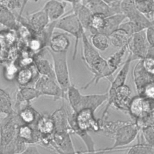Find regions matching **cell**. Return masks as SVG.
I'll use <instances>...</instances> for the list:
<instances>
[{
    "label": "cell",
    "instance_id": "f546056e",
    "mask_svg": "<svg viewBox=\"0 0 154 154\" xmlns=\"http://www.w3.org/2000/svg\"><path fill=\"white\" fill-rule=\"evenodd\" d=\"M128 51V46L126 45L120 48L117 52L109 56L106 60L109 68L114 74L122 63L123 58Z\"/></svg>",
    "mask_w": 154,
    "mask_h": 154
},
{
    "label": "cell",
    "instance_id": "52a82bcc",
    "mask_svg": "<svg viewBox=\"0 0 154 154\" xmlns=\"http://www.w3.org/2000/svg\"><path fill=\"white\" fill-rule=\"evenodd\" d=\"M34 87L42 96H52L55 100L64 99L62 89L55 79L40 75L35 82Z\"/></svg>",
    "mask_w": 154,
    "mask_h": 154
},
{
    "label": "cell",
    "instance_id": "4316f807",
    "mask_svg": "<svg viewBox=\"0 0 154 154\" xmlns=\"http://www.w3.org/2000/svg\"><path fill=\"white\" fill-rule=\"evenodd\" d=\"M34 64L40 75L56 80L54 67L48 60L38 57L34 60Z\"/></svg>",
    "mask_w": 154,
    "mask_h": 154
},
{
    "label": "cell",
    "instance_id": "ffe728a7",
    "mask_svg": "<svg viewBox=\"0 0 154 154\" xmlns=\"http://www.w3.org/2000/svg\"><path fill=\"white\" fill-rule=\"evenodd\" d=\"M70 41L65 33H58L51 37L48 46L49 49L56 53L67 52Z\"/></svg>",
    "mask_w": 154,
    "mask_h": 154
},
{
    "label": "cell",
    "instance_id": "83f0119b",
    "mask_svg": "<svg viewBox=\"0 0 154 154\" xmlns=\"http://www.w3.org/2000/svg\"><path fill=\"white\" fill-rule=\"evenodd\" d=\"M111 45L116 48H121L128 45L131 35L124 29L119 28L112 32L109 36Z\"/></svg>",
    "mask_w": 154,
    "mask_h": 154
},
{
    "label": "cell",
    "instance_id": "603a6c76",
    "mask_svg": "<svg viewBox=\"0 0 154 154\" xmlns=\"http://www.w3.org/2000/svg\"><path fill=\"white\" fill-rule=\"evenodd\" d=\"M36 74L39 73L35 65L34 67H32V66L31 65L29 66L21 67V69L18 70L15 79L19 86H27L31 84L34 80L36 81L38 78L35 77Z\"/></svg>",
    "mask_w": 154,
    "mask_h": 154
},
{
    "label": "cell",
    "instance_id": "9c48e42d",
    "mask_svg": "<svg viewBox=\"0 0 154 154\" xmlns=\"http://www.w3.org/2000/svg\"><path fill=\"white\" fill-rule=\"evenodd\" d=\"M131 94V89L128 85L123 84L119 87L116 90V94L111 106L120 111L128 114Z\"/></svg>",
    "mask_w": 154,
    "mask_h": 154
},
{
    "label": "cell",
    "instance_id": "277c9868",
    "mask_svg": "<svg viewBox=\"0 0 154 154\" xmlns=\"http://www.w3.org/2000/svg\"><path fill=\"white\" fill-rule=\"evenodd\" d=\"M140 129L134 122L126 121V122L121 126L116 132L113 139L114 140L112 147L105 149L96 150L95 153L104 152L125 147L131 144L135 140L140 134Z\"/></svg>",
    "mask_w": 154,
    "mask_h": 154
},
{
    "label": "cell",
    "instance_id": "f6af8a7d",
    "mask_svg": "<svg viewBox=\"0 0 154 154\" xmlns=\"http://www.w3.org/2000/svg\"><path fill=\"white\" fill-rule=\"evenodd\" d=\"M146 122L147 126L154 127V109L146 116Z\"/></svg>",
    "mask_w": 154,
    "mask_h": 154
},
{
    "label": "cell",
    "instance_id": "8fae6325",
    "mask_svg": "<svg viewBox=\"0 0 154 154\" xmlns=\"http://www.w3.org/2000/svg\"><path fill=\"white\" fill-rule=\"evenodd\" d=\"M29 29H31L34 34H37L44 30L50 23V20L43 10H40L29 14L26 19Z\"/></svg>",
    "mask_w": 154,
    "mask_h": 154
},
{
    "label": "cell",
    "instance_id": "484cf974",
    "mask_svg": "<svg viewBox=\"0 0 154 154\" xmlns=\"http://www.w3.org/2000/svg\"><path fill=\"white\" fill-rule=\"evenodd\" d=\"M143 99L144 97L140 95L131 98L129 105L128 114L134 120L147 115L144 112Z\"/></svg>",
    "mask_w": 154,
    "mask_h": 154
},
{
    "label": "cell",
    "instance_id": "8d00e7d4",
    "mask_svg": "<svg viewBox=\"0 0 154 154\" xmlns=\"http://www.w3.org/2000/svg\"><path fill=\"white\" fill-rule=\"evenodd\" d=\"M134 2L138 10L147 17H149L148 16H150L154 9V0L134 1Z\"/></svg>",
    "mask_w": 154,
    "mask_h": 154
},
{
    "label": "cell",
    "instance_id": "4fadbf2b",
    "mask_svg": "<svg viewBox=\"0 0 154 154\" xmlns=\"http://www.w3.org/2000/svg\"><path fill=\"white\" fill-rule=\"evenodd\" d=\"M66 2L60 0H49L47 1L43 10L47 14L50 22L58 20L64 15Z\"/></svg>",
    "mask_w": 154,
    "mask_h": 154
},
{
    "label": "cell",
    "instance_id": "5b68a950",
    "mask_svg": "<svg viewBox=\"0 0 154 154\" xmlns=\"http://www.w3.org/2000/svg\"><path fill=\"white\" fill-rule=\"evenodd\" d=\"M53 60V67L55 79L62 89L64 98L66 99V93L71 85L69 70L67 64V52L56 53L48 48Z\"/></svg>",
    "mask_w": 154,
    "mask_h": 154
},
{
    "label": "cell",
    "instance_id": "11a10c76",
    "mask_svg": "<svg viewBox=\"0 0 154 154\" xmlns=\"http://www.w3.org/2000/svg\"><path fill=\"white\" fill-rule=\"evenodd\" d=\"M0 121H1V119H0Z\"/></svg>",
    "mask_w": 154,
    "mask_h": 154
},
{
    "label": "cell",
    "instance_id": "c3c4849f",
    "mask_svg": "<svg viewBox=\"0 0 154 154\" xmlns=\"http://www.w3.org/2000/svg\"><path fill=\"white\" fill-rule=\"evenodd\" d=\"M149 18L150 20V21L152 22V23L154 24V9H153V11L152 12V13L150 14V15Z\"/></svg>",
    "mask_w": 154,
    "mask_h": 154
},
{
    "label": "cell",
    "instance_id": "ab89813d",
    "mask_svg": "<svg viewBox=\"0 0 154 154\" xmlns=\"http://www.w3.org/2000/svg\"><path fill=\"white\" fill-rule=\"evenodd\" d=\"M140 96L146 98L154 99V81L150 82L144 87L141 94Z\"/></svg>",
    "mask_w": 154,
    "mask_h": 154
},
{
    "label": "cell",
    "instance_id": "2e32d148",
    "mask_svg": "<svg viewBox=\"0 0 154 154\" xmlns=\"http://www.w3.org/2000/svg\"><path fill=\"white\" fill-rule=\"evenodd\" d=\"M18 138L25 144H34L40 141V134L31 125L22 123L18 129Z\"/></svg>",
    "mask_w": 154,
    "mask_h": 154
},
{
    "label": "cell",
    "instance_id": "cb8c5ba5",
    "mask_svg": "<svg viewBox=\"0 0 154 154\" xmlns=\"http://www.w3.org/2000/svg\"><path fill=\"white\" fill-rule=\"evenodd\" d=\"M17 21L11 10L0 1V24L8 29H14L17 27Z\"/></svg>",
    "mask_w": 154,
    "mask_h": 154
},
{
    "label": "cell",
    "instance_id": "ac0fdd59",
    "mask_svg": "<svg viewBox=\"0 0 154 154\" xmlns=\"http://www.w3.org/2000/svg\"><path fill=\"white\" fill-rule=\"evenodd\" d=\"M51 116L54 123L55 131H69L72 133L69 120V115L63 106L55 110Z\"/></svg>",
    "mask_w": 154,
    "mask_h": 154
},
{
    "label": "cell",
    "instance_id": "e0dca14e",
    "mask_svg": "<svg viewBox=\"0 0 154 154\" xmlns=\"http://www.w3.org/2000/svg\"><path fill=\"white\" fill-rule=\"evenodd\" d=\"M42 96L40 92L35 87L19 86L16 93L17 105L18 107L22 103H29L30 101Z\"/></svg>",
    "mask_w": 154,
    "mask_h": 154
},
{
    "label": "cell",
    "instance_id": "4dcf8cb0",
    "mask_svg": "<svg viewBox=\"0 0 154 154\" xmlns=\"http://www.w3.org/2000/svg\"><path fill=\"white\" fill-rule=\"evenodd\" d=\"M90 42L93 46L100 51H105L111 44L108 35L102 32L91 34Z\"/></svg>",
    "mask_w": 154,
    "mask_h": 154
},
{
    "label": "cell",
    "instance_id": "8992f818",
    "mask_svg": "<svg viewBox=\"0 0 154 154\" xmlns=\"http://www.w3.org/2000/svg\"><path fill=\"white\" fill-rule=\"evenodd\" d=\"M127 46L128 50L132 54L134 60L145 58L150 48L146 37L145 30L132 35Z\"/></svg>",
    "mask_w": 154,
    "mask_h": 154
},
{
    "label": "cell",
    "instance_id": "836d02e7",
    "mask_svg": "<svg viewBox=\"0 0 154 154\" xmlns=\"http://www.w3.org/2000/svg\"><path fill=\"white\" fill-rule=\"evenodd\" d=\"M120 149L128 150L126 152L128 154H154V147L150 146L144 142H139L138 144L131 146L120 147L117 150Z\"/></svg>",
    "mask_w": 154,
    "mask_h": 154
},
{
    "label": "cell",
    "instance_id": "f907efd6",
    "mask_svg": "<svg viewBox=\"0 0 154 154\" xmlns=\"http://www.w3.org/2000/svg\"><path fill=\"white\" fill-rule=\"evenodd\" d=\"M106 2H111V1H116V0H105Z\"/></svg>",
    "mask_w": 154,
    "mask_h": 154
},
{
    "label": "cell",
    "instance_id": "b9f144b4",
    "mask_svg": "<svg viewBox=\"0 0 154 154\" xmlns=\"http://www.w3.org/2000/svg\"><path fill=\"white\" fill-rule=\"evenodd\" d=\"M146 37L150 47H154V24L145 29Z\"/></svg>",
    "mask_w": 154,
    "mask_h": 154
},
{
    "label": "cell",
    "instance_id": "30bf717a",
    "mask_svg": "<svg viewBox=\"0 0 154 154\" xmlns=\"http://www.w3.org/2000/svg\"><path fill=\"white\" fill-rule=\"evenodd\" d=\"M133 78L138 95H140L144 87L150 82L153 81L152 76L145 69L142 59L139 60L133 70Z\"/></svg>",
    "mask_w": 154,
    "mask_h": 154
},
{
    "label": "cell",
    "instance_id": "60d3db41",
    "mask_svg": "<svg viewBox=\"0 0 154 154\" xmlns=\"http://www.w3.org/2000/svg\"><path fill=\"white\" fill-rule=\"evenodd\" d=\"M18 72L17 67L14 64H10L7 66L4 70L5 77L7 79L10 80L16 78V76Z\"/></svg>",
    "mask_w": 154,
    "mask_h": 154
},
{
    "label": "cell",
    "instance_id": "3957f363",
    "mask_svg": "<svg viewBox=\"0 0 154 154\" xmlns=\"http://www.w3.org/2000/svg\"><path fill=\"white\" fill-rule=\"evenodd\" d=\"M94 112L90 108L82 109L77 112H72L69 117L70 128L98 133L100 129V120L95 117Z\"/></svg>",
    "mask_w": 154,
    "mask_h": 154
},
{
    "label": "cell",
    "instance_id": "d6986e66",
    "mask_svg": "<svg viewBox=\"0 0 154 154\" xmlns=\"http://www.w3.org/2000/svg\"><path fill=\"white\" fill-rule=\"evenodd\" d=\"M134 60L132 58V55L129 52L128 55L126 58V61L122 66L120 70L116 75V77L114 78L113 80L110 82V86L109 89L116 90L119 87L125 84V82L127 79V77L130 70V66L131 62Z\"/></svg>",
    "mask_w": 154,
    "mask_h": 154
},
{
    "label": "cell",
    "instance_id": "f35d334b",
    "mask_svg": "<svg viewBox=\"0 0 154 154\" xmlns=\"http://www.w3.org/2000/svg\"><path fill=\"white\" fill-rule=\"evenodd\" d=\"M142 61L146 70L152 76L154 74V57L147 56Z\"/></svg>",
    "mask_w": 154,
    "mask_h": 154
},
{
    "label": "cell",
    "instance_id": "d4e9b609",
    "mask_svg": "<svg viewBox=\"0 0 154 154\" xmlns=\"http://www.w3.org/2000/svg\"><path fill=\"white\" fill-rule=\"evenodd\" d=\"M126 17L123 13H117L106 17L105 23L100 32L109 35L112 32L120 28Z\"/></svg>",
    "mask_w": 154,
    "mask_h": 154
},
{
    "label": "cell",
    "instance_id": "d590c367",
    "mask_svg": "<svg viewBox=\"0 0 154 154\" xmlns=\"http://www.w3.org/2000/svg\"><path fill=\"white\" fill-rule=\"evenodd\" d=\"M147 27H149V26L145 24L135 22L131 20L123 22L120 26V28L124 29L131 36L136 32L145 30Z\"/></svg>",
    "mask_w": 154,
    "mask_h": 154
},
{
    "label": "cell",
    "instance_id": "6da1fadb",
    "mask_svg": "<svg viewBox=\"0 0 154 154\" xmlns=\"http://www.w3.org/2000/svg\"><path fill=\"white\" fill-rule=\"evenodd\" d=\"M22 122L16 112L7 116L4 122H1L0 131V153H10L16 141L17 132Z\"/></svg>",
    "mask_w": 154,
    "mask_h": 154
},
{
    "label": "cell",
    "instance_id": "7a4b0ae2",
    "mask_svg": "<svg viewBox=\"0 0 154 154\" xmlns=\"http://www.w3.org/2000/svg\"><path fill=\"white\" fill-rule=\"evenodd\" d=\"M55 28L61 29L75 38L72 55V58L74 60L77 54L79 40L81 38L82 32L85 31L77 15L72 11H69L55 22Z\"/></svg>",
    "mask_w": 154,
    "mask_h": 154
},
{
    "label": "cell",
    "instance_id": "7bdbcfd3",
    "mask_svg": "<svg viewBox=\"0 0 154 154\" xmlns=\"http://www.w3.org/2000/svg\"><path fill=\"white\" fill-rule=\"evenodd\" d=\"M1 2L7 6L10 10L20 9L22 2L20 0H0Z\"/></svg>",
    "mask_w": 154,
    "mask_h": 154
},
{
    "label": "cell",
    "instance_id": "f5cc1de1",
    "mask_svg": "<svg viewBox=\"0 0 154 154\" xmlns=\"http://www.w3.org/2000/svg\"><path fill=\"white\" fill-rule=\"evenodd\" d=\"M152 78H153V81H154V74L152 75Z\"/></svg>",
    "mask_w": 154,
    "mask_h": 154
},
{
    "label": "cell",
    "instance_id": "7c38bea8",
    "mask_svg": "<svg viewBox=\"0 0 154 154\" xmlns=\"http://www.w3.org/2000/svg\"><path fill=\"white\" fill-rule=\"evenodd\" d=\"M107 99L108 92L103 94H82L76 112L84 108H90L95 112L100 106H101L105 102L107 101Z\"/></svg>",
    "mask_w": 154,
    "mask_h": 154
},
{
    "label": "cell",
    "instance_id": "1f68e13d",
    "mask_svg": "<svg viewBox=\"0 0 154 154\" xmlns=\"http://www.w3.org/2000/svg\"><path fill=\"white\" fill-rule=\"evenodd\" d=\"M82 94L79 90L73 84H71L68 88L66 93V99L69 101V105L72 110V112L77 111Z\"/></svg>",
    "mask_w": 154,
    "mask_h": 154
},
{
    "label": "cell",
    "instance_id": "816d5d0a",
    "mask_svg": "<svg viewBox=\"0 0 154 154\" xmlns=\"http://www.w3.org/2000/svg\"><path fill=\"white\" fill-rule=\"evenodd\" d=\"M32 1H34V2H37L38 1H39V0H31Z\"/></svg>",
    "mask_w": 154,
    "mask_h": 154
},
{
    "label": "cell",
    "instance_id": "e575fe53",
    "mask_svg": "<svg viewBox=\"0 0 154 154\" xmlns=\"http://www.w3.org/2000/svg\"><path fill=\"white\" fill-rule=\"evenodd\" d=\"M106 17L100 14H93L89 32L91 34L96 32H100L105 23Z\"/></svg>",
    "mask_w": 154,
    "mask_h": 154
},
{
    "label": "cell",
    "instance_id": "ba28073f",
    "mask_svg": "<svg viewBox=\"0 0 154 154\" xmlns=\"http://www.w3.org/2000/svg\"><path fill=\"white\" fill-rule=\"evenodd\" d=\"M69 131H56L52 135L51 147L60 153H75Z\"/></svg>",
    "mask_w": 154,
    "mask_h": 154
},
{
    "label": "cell",
    "instance_id": "7402d4cb",
    "mask_svg": "<svg viewBox=\"0 0 154 154\" xmlns=\"http://www.w3.org/2000/svg\"><path fill=\"white\" fill-rule=\"evenodd\" d=\"M85 4L93 13V14H100L108 17L117 14L115 10L105 0H90Z\"/></svg>",
    "mask_w": 154,
    "mask_h": 154
},
{
    "label": "cell",
    "instance_id": "681fc988",
    "mask_svg": "<svg viewBox=\"0 0 154 154\" xmlns=\"http://www.w3.org/2000/svg\"><path fill=\"white\" fill-rule=\"evenodd\" d=\"M88 1H90V0H82V2L83 4H85V2H87Z\"/></svg>",
    "mask_w": 154,
    "mask_h": 154
},
{
    "label": "cell",
    "instance_id": "db71d44e",
    "mask_svg": "<svg viewBox=\"0 0 154 154\" xmlns=\"http://www.w3.org/2000/svg\"><path fill=\"white\" fill-rule=\"evenodd\" d=\"M134 1H142V0H134Z\"/></svg>",
    "mask_w": 154,
    "mask_h": 154
},
{
    "label": "cell",
    "instance_id": "5bb4252c",
    "mask_svg": "<svg viewBox=\"0 0 154 154\" xmlns=\"http://www.w3.org/2000/svg\"><path fill=\"white\" fill-rule=\"evenodd\" d=\"M82 59L86 67L90 66L100 55L97 49H96L91 42L88 40L85 31L82 34Z\"/></svg>",
    "mask_w": 154,
    "mask_h": 154
},
{
    "label": "cell",
    "instance_id": "f1b7e54d",
    "mask_svg": "<svg viewBox=\"0 0 154 154\" xmlns=\"http://www.w3.org/2000/svg\"><path fill=\"white\" fill-rule=\"evenodd\" d=\"M17 114L22 123L31 125L35 123L40 115L29 105V103L26 104L25 107L20 109Z\"/></svg>",
    "mask_w": 154,
    "mask_h": 154
},
{
    "label": "cell",
    "instance_id": "7dc6e473",
    "mask_svg": "<svg viewBox=\"0 0 154 154\" xmlns=\"http://www.w3.org/2000/svg\"><path fill=\"white\" fill-rule=\"evenodd\" d=\"M62 1H64L65 2H69L72 5L76 4V3H79V2H81L82 0H60Z\"/></svg>",
    "mask_w": 154,
    "mask_h": 154
},
{
    "label": "cell",
    "instance_id": "44dd1931",
    "mask_svg": "<svg viewBox=\"0 0 154 154\" xmlns=\"http://www.w3.org/2000/svg\"><path fill=\"white\" fill-rule=\"evenodd\" d=\"M72 6L71 11L77 15L85 31H89L93 13L82 2L73 4Z\"/></svg>",
    "mask_w": 154,
    "mask_h": 154
},
{
    "label": "cell",
    "instance_id": "74e56055",
    "mask_svg": "<svg viewBox=\"0 0 154 154\" xmlns=\"http://www.w3.org/2000/svg\"><path fill=\"white\" fill-rule=\"evenodd\" d=\"M140 133L144 142L154 147V127H144L140 130Z\"/></svg>",
    "mask_w": 154,
    "mask_h": 154
},
{
    "label": "cell",
    "instance_id": "d6a6232c",
    "mask_svg": "<svg viewBox=\"0 0 154 154\" xmlns=\"http://www.w3.org/2000/svg\"><path fill=\"white\" fill-rule=\"evenodd\" d=\"M12 106V100L10 94L0 88V116H9L15 112Z\"/></svg>",
    "mask_w": 154,
    "mask_h": 154
},
{
    "label": "cell",
    "instance_id": "ee69618b",
    "mask_svg": "<svg viewBox=\"0 0 154 154\" xmlns=\"http://www.w3.org/2000/svg\"><path fill=\"white\" fill-rule=\"evenodd\" d=\"M22 153L26 154H39L40 152L38 150L37 148L34 146H27L25 150L22 152Z\"/></svg>",
    "mask_w": 154,
    "mask_h": 154
},
{
    "label": "cell",
    "instance_id": "9a60e30c",
    "mask_svg": "<svg viewBox=\"0 0 154 154\" xmlns=\"http://www.w3.org/2000/svg\"><path fill=\"white\" fill-rule=\"evenodd\" d=\"M34 125L40 134V141L42 138L52 137L55 131V125L51 116L40 115Z\"/></svg>",
    "mask_w": 154,
    "mask_h": 154
},
{
    "label": "cell",
    "instance_id": "bcb514c9",
    "mask_svg": "<svg viewBox=\"0 0 154 154\" xmlns=\"http://www.w3.org/2000/svg\"><path fill=\"white\" fill-rule=\"evenodd\" d=\"M29 0H21V2H22V5H21V8L19 10V14H18V17L17 19L18 18H20V17H22V14L23 12V10L26 7V5L27 4L28 2L29 1Z\"/></svg>",
    "mask_w": 154,
    "mask_h": 154
}]
</instances>
